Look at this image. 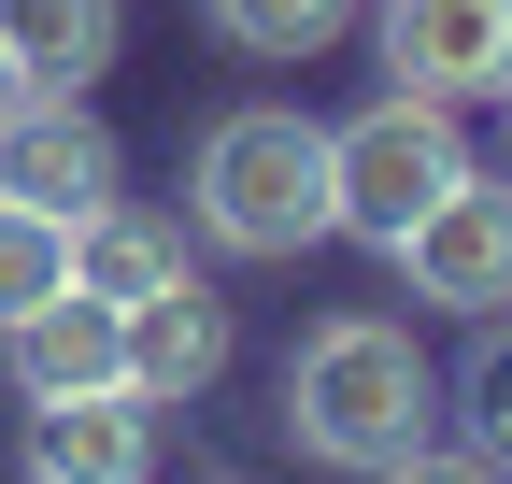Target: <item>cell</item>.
I'll return each mask as SVG.
<instances>
[{
    "instance_id": "7a4b0ae2",
    "label": "cell",
    "mask_w": 512,
    "mask_h": 484,
    "mask_svg": "<svg viewBox=\"0 0 512 484\" xmlns=\"http://www.w3.org/2000/svg\"><path fill=\"white\" fill-rule=\"evenodd\" d=\"M185 214H200L214 257H313V242L342 228L328 200V129L285 100H242L200 129V171H185Z\"/></svg>"
},
{
    "instance_id": "6da1fadb",
    "label": "cell",
    "mask_w": 512,
    "mask_h": 484,
    "mask_svg": "<svg viewBox=\"0 0 512 484\" xmlns=\"http://www.w3.org/2000/svg\"><path fill=\"white\" fill-rule=\"evenodd\" d=\"M441 428V371L413 356V328L399 314H328L299 356H285V442L313 456V470H384V456H413Z\"/></svg>"
},
{
    "instance_id": "3957f363",
    "label": "cell",
    "mask_w": 512,
    "mask_h": 484,
    "mask_svg": "<svg viewBox=\"0 0 512 484\" xmlns=\"http://www.w3.org/2000/svg\"><path fill=\"white\" fill-rule=\"evenodd\" d=\"M470 171V143H456V100H413V86H384L370 114H342L328 129V200H342V228L356 242H399L441 186Z\"/></svg>"
},
{
    "instance_id": "8fae6325",
    "label": "cell",
    "mask_w": 512,
    "mask_h": 484,
    "mask_svg": "<svg viewBox=\"0 0 512 484\" xmlns=\"http://www.w3.org/2000/svg\"><path fill=\"white\" fill-rule=\"evenodd\" d=\"M171 271H185V228L128 214V200L72 214V285H86V299H143V285H171Z\"/></svg>"
},
{
    "instance_id": "5b68a950",
    "label": "cell",
    "mask_w": 512,
    "mask_h": 484,
    "mask_svg": "<svg viewBox=\"0 0 512 484\" xmlns=\"http://www.w3.org/2000/svg\"><path fill=\"white\" fill-rule=\"evenodd\" d=\"M0 200H29L57 228L114 200V129L86 114V86H29L15 114H0Z\"/></svg>"
},
{
    "instance_id": "52a82bcc",
    "label": "cell",
    "mask_w": 512,
    "mask_h": 484,
    "mask_svg": "<svg viewBox=\"0 0 512 484\" xmlns=\"http://www.w3.org/2000/svg\"><path fill=\"white\" fill-rule=\"evenodd\" d=\"M143 470H157V399L128 385L29 399V484H143Z\"/></svg>"
},
{
    "instance_id": "277c9868",
    "label": "cell",
    "mask_w": 512,
    "mask_h": 484,
    "mask_svg": "<svg viewBox=\"0 0 512 484\" xmlns=\"http://www.w3.org/2000/svg\"><path fill=\"white\" fill-rule=\"evenodd\" d=\"M399 285L413 299H441V314H512V186H484V171H456L399 242Z\"/></svg>"
},
{
    "instance_id": "9a60e30c",
    "label": "cell",
    "mask_w": 512,
    "mask_h": 484,
    "mask_svg": "<svg viewBox=\"0 0 512 484\" xmlns=\"http://www.w3.org/2000/svg\"><path fill=\"white\" fill-rule=\"evenodd\" d=\"M370 484H512V470H498L484 442H413V456H384Z\"/></svg>"
},
{
    "instance_id": "4fadbf2b",
    "label": "cell",
    "mask_w": 512,
    "mask_h": 484,
    "mask_svg": "<svg viewBox=\"0 0 512 484\" xmlns=\"http://www.w3.org/2000/svg\"><path fill=\"white\" fill-rule=\"evenodd\" d=\"M342 15H356V0H214V29H228L242 57H313Z\"/></svg>"
},
{
    "instance_id": "9c48e42d",
    "label": "cell",
    "mask_w": 512,
    "mask_h": 484,
    "mask_svg": "<svg viewBox=\"0 0 512 484\" xmlns=\"http://www.w3.org/2000/svg\"><path fill=\"white\" fill-rule=\"evenodd\" d=\"M15 385L29 399H72V385H128V328H114V299H86V285H57V299H29L15 328Z\"/></svg>"
},
{
    "instance_id": "30bf717a",
    "label": "cell",
    "mask_w": 512,
    "mask_h": 484,
    "mask_svg": "<svg viewBox=\"0 0 512 484\" xmlns=\"http://www.w3.org/2000/svg\"><path fill=\"white\" fill-rule=\"evenodd\" d=\"M114 0H0V57H15L29 86H86V72H114Z\"/></svg>"
},
{
    "instance_id": "8992f818",
    "label": "cell",
    "mask_w": 512,
    "mask_h": 484,
    "mask_svg": "<svg viewBox=\"0 0 512 484\" xmlns=\"http://www.w3.org/2000/svg\"><path fill=\"white\" fill-rule=\"evenodd\" d=\"M384 72L413 100H512V0H384Z\"/></svg>"
},
{
    "instance_id": "ba28073f",
    "label": "cell",
    "mask_w": 512,
    "mask_h": 484,
    "mask_svg": "<svg viewBox=\"0 0 512 484\" xmlns=\"http://www.w3.org/2000/svg\"><path fill=\"white\" fill-rule=\"evenodd\" d=\"M114 328H128V399H157V413H171V399H200V385L228 371V299H214V285H185V271L143 285V299H114Z\"/></svg>"
},
{
    "instance_id": "5bb4252c",
    "label": "cell",
    "mask_w": 512,
    "mask_h": 484,
    "mask_svg": "<svg viewBox=\"0 0 512 484\" xmlns=\"http://www.w3.org/2000/svg\"><path fill=\"white\" fill-rule=\"evenodd\" d=\"M456 399H470V442L512 470V328H498V314H484V356H470V385H456Z\"/></svg>"
},
{
    "instance_id": "2e32d148",
    "label": "cell",
    "mask_w": 512,
    "mask_h": 484,
    "mask_svg": "<svg viewBox=\"0 0 512 484\" xmlns=\"http://www.w3.org/2000/svg\"><path fill=\"white\" fill-rule=\"evenodd\" d=\"M15 100H29V72H15V57H0V114H15Z\"/></svg>"
},
{
    "instance_id": "7c38bea8",
    "label": "cell",
    "mask_w": 512,
    "mask_h": 484,
    "mask_svg": "<svg viewBox=\"0 0 512 484\" xmlns=\"http://www.w3.org/2000/svg\"><path fill=\"white\" fill-rule=\"evenodd\" d=\"M57 285H72V228L29 214V200H0V328L29 314V299H57Z\"/></svg>"
}]
</instances>
